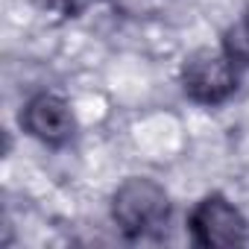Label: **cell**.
Here are the masks:
<instances>
[{
    "instance_id": "obj_1",
    "label": "cell",
    "mask_w": 249,
    "mask_h": 249,
    "mask_svg": "<svg viewBox=\"0 0 249 249\" xmlns=\"http://www.w3.org/2000/svg\"><path fill=\"white\" fill-rule=\"evenodd\" d=\"M111 220L132 240L161 231L170 220V196L164 185L150 176L123 179L111 194Z\"/></svg>"
},
{
    "instance_id": "obj_2",
    "label": "cell",
    "mask_w": 249,
    "mask_h": 249,
    "mask_svg": "<svg viewBox=\"0 0 249 249\" xmlns=\"http://www.w3.org/2000/svg\"><path fill=\"white\" fill-rule=\"evenodd\" d=\"M237 62L226 50L202 47L182 65V88L199 106H220L237 91Z\"/></svg>"
},
{
    "instance_id": "obj_3",
    "label": "cell",
    "mask_w": 249,
    "mask_h": 249,
    "mask_svg": "<svg viewBox=\"0 0 249 249\" xmlns=\"http://www.w3.org/2000/svg\"><path fill=\"white\" fill-rule=\"evenodd\" d=\"M188 231L196 246H240L249 240V223L223 194L202 196L188 214Z\"/></svg>"
},
{
    "instance_id": "obj_4",
    "label": "cell",
    "mask_w": 249,
    "mask_h": 249,
    "mask_svg": "<svg viewBox=\"0 0 249 249\" xmlns=\"http://www.w3.org/2000/svg\"><path fill=\"white\" fill-rule=\"evenodd\" d=\"M21 126L27 135L47 147H65L76 135V117L65 97L53 91H38L24 103Z\"/></svg>"
},
{
    "instance_id": "obj_5",
    "label": "cell",
    "mask_w": 249,
    "mask_h": 249,
    "mask_svg": "<svg viewBox=\"0 0 249 249\" xmlns=\"http://www.w3.org/2000/svg\"><path fill=\"white\" fill-rule=\"evenodd\" d=\"M223 50H226L234 62L249 65V12H246V18H243L237 27H231V30L226 33Z\"/></svg>"
},
{
    "instance_id": "obj_6",
    "label": "cell",
    "mask_w": 249,
    "mask_h": 249,
    "mask_svg": "<svg viewBox=\"0 0 249 249\" xmlns=\"http://www.w3.org/2000/svg\"><path fill=\"white\" fill-rule=\"evenodd\" d=\"M38 3H41L44 9H56V12H65V15H71V12L79 9L76 0H38Z\"/></svg>"
}]
</instances>
